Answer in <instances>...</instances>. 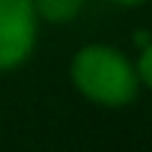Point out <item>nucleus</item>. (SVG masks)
Listing matches in <instances>:
<instances>
[{"label": "nucleus", "instance_id": "f257e3e1", "mask_svg": "<svg viewBox=\"0 0 152 152\" xmlns=\"http://www.w3.org/2000/svg\"><path fill=\"white\" fill-rule=\"evenodd\" d=\"M72 81L87 99L99 104H125L137 93V75L131 63L110 48L90 45L72 63Z\"/></svg>", "mask_w": 152, "mask_h": 152}, {"label": "nucleus", "instance_id": "7ed1b4c3", "mask_svg": "<svg viewBox=\"0 0 152 152\" xmlns=\"http://www.w3.org/2000/svg\"><path fill=\"white\" fill-rule=\"evenodd\" d=\"M81 6H84V0H33V9L51 24L72 21L81 12Z\"/></svg>", "mask_w": 152, "mask_h": 152}, {"label": "nucleus", "instance_id": "39448f33", "mask_svg": "<svg viewBox=\"0 0 152 152\" xmlns=\"http://www.w3.org/2000/svg\"><path fill=\"white\" fill-rule=\"evenodd\" d=\"M113 3H122V6H134V3H146V0H113Z\"/></svg>", "mask_w": 152, "mask_h": 152}, {"label": "nucleus", "instance_id": "20e7f679", "mask_svg": "<svg viewBox=\"0 0 152 152\" xmlns=\"http://www.w3.org/2000/svg\"><path fill=\"white\" fill-rule=\"evenodd\" d=\"M137 72H140V78L152 87V42L143 48V54H140V63H137Z\"/></svg>", "mask_w": 152, "mask_h": 152}, {"label": "nucleus", "instance_id": "f03ea898", "mask_svg": "<svg viewBox=\"0 0 152 152\" xmlns=\"http://www.w3.org/2000/svg\"><path fill=\"white\" fill-rule=\"evenodd\" d=\"M36 39L33 0H0V72L27 60Z\"/></svg>", "mask_w": 152, "mask_h": 152}]
</instances>
